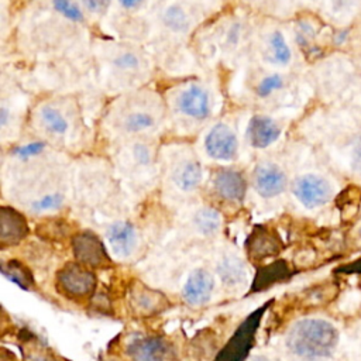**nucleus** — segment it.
I'll return each mask as SVG.
<instances>
[{
	"mask_svg": "<svg viewBox=\"0 0 361 361\" xmlns=\"http://www.w3.org/2000/svg\"><path fill=\"white\" fill-rule=\"evenodd\" d=\"M72 248L78 262L92 267L102 268L110 264V258L102 240L92 231H80L72 238Z\"/></svg>",
	"mask_w": 361,
	"mask_h": 361,
	"instance_id": "nucleus-3",
	"label": "nucleus"
},
{
	"mask_svg": "<svg viewBox=\"0 0 361 361\" xmlns=\"http://www.w3.org/2000/svg\"><path fill=\"white\" fill-rule=\"evenodd\" d=\"M179 109L183 114L192 118L202 120L210 111V99L207 92L199 85H190L178 99Z\"/></svg>",
	"mask_w": 361,
	"mask_h": 361,
	"instance_id": "nucleus-11",
	"label": "nucleus"
},
{
	"mask_svg": "<svg viewBox=\"0 0 361 361\" xmlns=\"http://www.w3.org/2000/svg\"><path fill=\"white\" fill-rule=\"evenodd\" d=\"M350 267H353V269L350 272H361V261L354 264V265H350Z\"/></svg>",
	"mask_w": 361,
	"mask_h": 361,
	"instance_id": "nucleus-31",
	"label": "nucleus"
},
{
	"mask_svg": "<svg viewBox=\"0 0 361 361\" xmlns=\"http://www.w3.org/2000/svg\"><path fill=\"white\" fill-rule=\"evenodd\" d=\"M6 120H7V114H6V109H1V124L4 126L6 124Z\"/></svg>",
	"mask_w": 361,
	"mask_h": 361,
	"instance_id": "nucleus-33",
	"label": "nucleus"
},
{
	"mask_svg": "<svg viewBox=\"0 0 361 361\" xmlns=\"http://www.w3.org/2000/svg\"><path fill=\"white\" fill-rule=\"evenodd\" d=\"M250 361H271V360L267 357H262V355H257V357H252Z\"/></svg>",
	"mask_w": 361,
	"mask_h": 361,
	"instance_id": "nucleus-32",
	"label": "nucleus"
},
{
	"mask_svg": "<svg viewBox=\"0 0 361 361\" xmlns=\"http://www.w3.org/2000/svg\"><path fill=\"white\" fill-rule=\"evenodd\" d=\"M217 274L223 283L228 288H235L244 283L247 279V268L244 262L234 255H226L219 262Z\"/></svg>",
	"mask_w": 361,
	"mask_h": 361,
	"instance_id": "nucleus-16",
	"label": "nucleus"
},
{
	"mask_svg": "<svg viewBox=\"0 0 361 361\" xmlns=\"http://www.w3.org/2000/svg\"><path fill=\"white\" fill-rule=\"evenodd\" d=\"M283 85V80L279 75H271V76H267L264 78L258 86H257V94L259 97H267L269 96L271 93H274L275 90L281 89Z\"/></svg>",
	"mask_w": 361,
	"mask_h": 361,
	"instance_id": "nucleus-25",
	"label": "nucleus"
},
{
	"mask_svg": "<svg viewBox=\"0 0 361 361\" xmlns=\"http://www.w3.org/2000/svg\"><path fill=\"white\" fill-rule=\"evenodd\" d=\"M106 238L116 257L126 258L133 254L137 244V233L131 223L116 221L106 231Z\"/></svg>",
	"mask_w": 361,
	"mask_h": 361,
	"instance_id": "nucleus-9",
	"label": "nucleus"
},
{
	"mask_svg": "<svg viewBox=\"0 0 361 361\" xmlns=\"http://www.w3.org/2000/svg\"><path fill=\"white\" fill-rule=\"evenodd\" d=\"M286 176L283 171L274 164H262L255 168L254 188L262 197H274L283 192Z\"/></svg>",
	"mask_w": 361,
	"mask_h": 361,
	"instance_id": "nucleus-8",
	"label": "nucleus"
},
{
	"mask_svg": "<svg viewBox=\"0 0 361 361\" xmlns=\"http://www.w3.org/2000/svg\"><path fill=\"white\" fill-rule=\"evenodd\" d=\"M214 188L223 199L230 202H241L245 196L247 185L238 172L223 169L214 178Z\"/></svg>",
	"mask_w": 361,
	"mask_h": 361,
	"instance_id": "nucleus-13",
	"label": "nucleus"
},
{
	"mask_svg": "<svg viewBox=\"0 0 361 361\" xmlns=\"http://www.w3.org/2000/svg\"><path fill=\"white\" fill-rule=\"evenodd\" d=\"M56 289L69 299H85L94 292L96 276L89 267L69 262L56 274Z\"/></svg>",
	"mask_w": 361,
	"mask_h": 361,
	"instance_id": "nucleus-2",
	"label": "nucleus"
},
{
	"mask_svg": "<svg viewBox=\"0 0 361 361\" xmlns=\"http://www.w3.org/2000/svg\"><path fill=\"white\" fill-rule=\"evenodd\" d=\"M63 203V196L59 193H51L39 197L38 200L32 202V209L37 212H44V210H52L61 207Z\"/></svg>",
	"mask_w": 361,
	"mask_h": 361,
	"instance_id": "nucleus-26",
	"label": "nucleus"
},
{
	"mask_svg": "<svg viewBox=\"0 0 361 361\" xmlns=\"http://www.w3.org/2000/svg\"><path fill=\"white\" fill-rule=\"evenodd\" d=\"M124 126L131 133L142 131V130H147V128L154 126V117L148 113H144V111H135V113H131L126 118Z\"/></svg>",
	"mask_w": 361,
	"mask_h": 361,
	"instance_id": "nucleus-23",
	"label": "nucleus"
},
{
	"mask_svg": "<svg viewBox=\"0 0 361 361\" xmlns=\"http://www.w3.org/2000/svg\"><path fill=\"white\" fill-rule=\"evenodd\" d=\"M247 247L252 257L264 258L278 252L281 248V243L278 235L272 230H268L265 227H257L251 233L247 241Z\"/></svg>",
	"mask_w": 361,
	"mask_h": 361,
	"instance_id": "nucleus-14",
	"label": "nucleus"
},
{
	"mask_svg": "<svg viewBox=\"0 0 361 361\" xmlns=\"http://www.w3.org/2000/svg\"><path fill=\"white\" fill-rule=\"evenodd\" d=\"M118 3H120L124 8H135V7H138L141 3H144V0H118Z\"/></svg>",
	"mask_w": 361,
	"mask_h": 361,
	"instance_id": "nucleus-30",
	"label": "nucleus"
},
{
	"mask_svg": "<svg viewBox=\"0 0 361 361\" xmlns=\"http://www.w3.org/2000/svg\"><path fill=\"white\" fill-rule=\"evenodd\" d=\"M44 148H45L44 142L34 141V142H30V144H25V145L14 148L13 149V155L20 158V159H27V158H31V157H35V155L41 154Z\"/></svg>",
	"mask_w": 361,
	"mask_h": 361,
	"instance_id": "nucleus-27",
	"label": "nucleus"
},
{
	"mask_svg": "<svg viewBox=\"0 0 361 361\" xmlns=\"http://www.w3.org/2000/svg\"><path fill=\"white\" fill-rule=\"evenodd\" d=\"M126 353L131 361H166L169 355V347L164 338L145 336L133 338Z\"/></svg>",
	"mask_w": 361,
	"mask_h": 361,
	"instance_id": "nucleus-7",
	"label": "nucleus"
},
{
	"mask_svg": "<svg viewBox=\"0 0 361 361\" xmlns=\"http://www.w3.org/2000/svg\"><path fill=\"white\" fill-rule=\"evenodd\" d=\"M0 227L1 247L20 243L28 233V226L24 216L13 207L3 206L0 209Z\"/></svg>",
	"mask_w": 361,
	"mask_h": 361,
	"instance_id": "nucleus-10",
	"label": "nucleus"
},
{
	"mask_svg": "<svg viewBox=\"0 0 361 361\" xmlns=\"http://www.w3.org/2000/svg\"><path fill=\"white\" fill-rule=\"evenodd\" d=\"M1 274L7 279L17 283L18 286H21L25 290L31 289V286L34 285V278L31 275V271L17 259L4 261L1 264Z\"/></svg>",
	"mask_w": 361,
	"mask_h": 361,
	"instance_id": "nucleus-18",
	"label": "nucleus"
},
{
	"mask_svg": "<svg viewBox=\"0 0 361 361\" xmlns=\"http://www.w3.org/2000/svg\"><path fill=\"white\" fill-rule=\"evenodd\" d=\"M338 343L337 329L324 319L310 317L296 322L286 334V348L305 361L329 358Z\"/></svg>",
	"mask_w": 361,
	"mask_h": 361,
	"instance_id": "nucleus-1",
	"label": "nucleus"
},
{
	"mask_svg": "<svg viewBox=\"0 0 361 361\" xmlns=\"http://www.w3.org/2000/svg\"><path fill=\"white\" fill-rule=\"evenodd\" d=\"M114 65L118 66V68L130 69V68H135V66L138 65V62H137L135 55H133V54H130V52H126V54L118 55V56L114 59Z\"/></svg>",
	"mask_w": 361,
	"mask_h": 361,
	"instance_id": "nucleus-29",
	"label": "nucleus"
},
{
	"mask_svg": "<svg viewBox=\"0 0 361 361\" xmlns=\"http://www.w3.org/2000/svg\"><path fill=\"white\" fill-rule=\"evenodd\" d=\"M166 300L161 292L145 288L144 285L137 286L131 292V305L134 309L142 314H151L161 310Z\"/></svg>",
	"mask_w": 361,
	"mask_h": 361,
	"instance_id": "nucleus-15",
	"label": "nucleus"
},
{
	"mask_svg": "<svg viewBox=\"0 0 361 361\" xmlns=\"http://www.w3.org/2000/svg\"><path fill=\"white\" fill-rule=\"evenodd\" d=\"M293 193L305 207L314 209L329 202L331 197V188L324 178L307 173L295 180Z\"/></svg>",
	"mask_w": 361,
	"mask_h": 361,
	"instance_id": "nucleus-4",
	"label": "nucleus"
},
{
	"mask_svg": "<svg viewBox=\"0 0 361 361\" xmlns=\"http://www.w3.org/2000/svg\"><path fill=\"white\" fill-rule=\"evenodd\" d=\"M173 180L182 190L195 189L202 180V166L196 161H185L173 172Z\"/></svg>",
	"mask_w": 361,
	"mask_h": 361,
	"instance_id": "nucleus-17",
	"label": "nucleus"
},
{
	"mask_svg": "<svg viewBox=\"0 0 361 361\" xmlns=\"http://www.w3.org/2000/svg\"><path fill=\"white\" fill-rule=\"evenodd\" d=\"M165 25L173 31H183L188 27V17L179 6H171L164 13Z\"/></svg>",
	"mask_w": 361,
	"mask_h": 361,
	"instance_id": "nucleus-22",
	"label": "nucleus"
},
{
	"mask_svg": "<svg viewBox=\"0 0 361 361\" xmlns=\"http://www.w3.org/2000/svg\"><path fill=\"white\" fill-rule=\"evenodd\" d=\"M195 224L203 234H212L220 227V214L210 207L200 209L195 216Z\"/></svg>",
	"mask_w": 361,
	"mask_h": 361,
	"instance_id": "nucleus-20",
	"label": "nucleus"
},
{
	"mask_svg": "<svg viewBox=\"0 0 361 361\" xmlns=\"http://www.w3.org/2000/svg\"><path fill=\"white\" fill-rule=\"evenodd\" d=\"M247 134L254 148H267L274 141H276L281 130L272 118L265 116H254L250 120Z\"/></svg>",
	"mask_w": 361,
	"mask_h": 361,
	"instance_id": "nucleus-12",
	"label": "nucleus"
},
{
	"mask_svg": "<svg viewBox=\"0 0 361 361\" xmlns=\"http://www.w3.org/2000/svg\"><path fill=\"white\" fill-rule=\"evenodd\" d=\"M204 147L212 158L219 161H231L237 154L238 144L235 134L227 126L217 124L209 131L204 140Z\"/></svg>",
	"mask_w": 361,
	"mask_h": 361,
	"instance_id": "nucleus-5",
	"label": "nucleus"
},
{
	"mask_svg": "<svg viewBox=\"0 0 361 361\" xmlns=\"http://www.w3.org/2000/svg\"><path fill=\"white\" fill-rule=\"evenodd\" d=\"M110 1L111 0H82L83 6L94 14H103L109 8Z\"/></svg>",
	"mask_w": 361,
	"mask_h": 361,
	"instance_id": "nucleus-28",
	"label": "nucleus"
},
{
	"mask_svg": "<svg viewBox=\"0 0 361 361\" xmlns=\"http://www.w3.org/2000/svg\"><path fill=\"white\" fill-rule=\"evenodd\" d=\"M269 44L272 48V58L275 62L285 65L289 62L290 59V49L282 35V32L279 31H274L269 37Z\"/></svg>",
	"mask_w": 361,
	"mask_h": 361,
	"instance_id": "nucleus-21",
	"label": "nucleus"
},
{
	"mask_svg": "<svg viewBox=\"0 0 361 361\" xmlns=\"http://www.w3.org/2000/svg\"><path fill=\"white\" fill-rule=\"evenodd\" d=\"M41 120H42V126L54 134H65L68 130V123L65 120V117L61 114L59 110L51 107V106H45L41 109Z\"/></svg>",
	"mask_w": 361,
	"mask_h": 361,
	"instance_id": "nucleus-19",
	"label": "nucleus"
},
{
	"mask_svg": "<svg viewBox=\"0 0 361 361\" xmlns=\"http://www.w3.org/2000/svg\"><path fill=\"white\" fill-rule=\"evenodd\" d=\"M214 289V279L213 275L204 269L197 268L190 272L188 276L183 289L182 296L186 303L192 306H200L210 300Z\"/></svg>",
	"mask_w": 361,
	"mask_h": 361,
	"instance_id": "nucleus-6",
	"label": "nucleus"
},
{
	"mask_svg": "<svg viewBox=\"0 0 361 361\" xmlns=\"http://www.w3.org/2000/svg\"><path fill=\"white\" fill-rule=\"evenodd\" d=\"M52 3H54L55 10L59 11L65 18L75 21V23L83 21L82 10L72 0H54Z\"/></svg>",
	"mask_w": 361,
	"mask_h": 361,
	"instance_id": "nucleus-24",
	"label": "nucleus"
}]
</instances>
